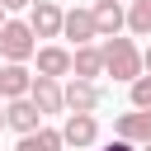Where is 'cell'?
<instances>
[{"label": "cell", "instance_id": "obj_9", "mask_svg": "<svg viewBox=\"0 0 151 151\" xmlns=\"http://www.w3.org/2000/svg\"><path fill=\"white\" fill-rule=\"evenodd\" d=\"M61 38H71L76 47H94V38H99L94 9H66V28H61Z\"/></svg>", "mask_w": 151, "mask_h": 151}, {"label": "cell", "instance_id": "obj_2", "mask_svg": "<svg viewBox=\"0 0 151 151\" xmlns=\"http://www.w3.org/2000/svg\"><path fill=\"white\" fill-rule=\"evenodd\" d=\"M0 57L14 61V66H24L28 57H38V33L28 28V19H9L0 28Z\"/></svg>", "mask_w": 151, "mask_h": 151}, {"label": "cell", "instance_id": "obj_12", "mask_svg": "<svg viewBox=\"0 0 151 151\" xmlns=\"http://www.w3.org/2000/svg\"><path fill=\"white\" fill-rule=\"evenodd\" d=\"M5 118H9V127H14L19 137H28V132L42 127V109H38L33 99H9V104H5Z\"/></svg>", "mask_w": 151, "mask_h": 151}, {"label": "cell", "instance_id": "obj_21", "mask_svg": "<svg viewBox=\"0 0 151 151\" xmlns=\"http://www.w3.org/2000/svg\"><path fill=\"white\" fill-rule=\"evenodd\" d=\"M5 24H9V14H5V5H0V28H5Z\"/></svg>", "mask_w": 151, "mask_h": 151}, {"label": "cell", "instance_id": "obj_7", "mask_svg": "<svg viewBox=\"0 0 151 151\" xmlns=\"http://www.w3.org/2000/svg\"><path fill=\"white\" fill-rule=\"evenodd\" d=\"M71 71H76V52H71V47H57V42L38 47V76L61 80V76H71Z\"/></svg>", "mask_w": 151, "mask_h": 151}, {"label": "cell", "instance_id": "obj_13", "mask_svg": "<svg viewBox=\"0 0 151 151\" xmlns=\"http://www.w3.org/2000/svg\"><path fill=\"white\" fill-rule=\"evenodd\" d=\"M14 151H66V137H61V127H38V132L19 137Z\"/></svg>", "mask_w": 151, "mask_h": 151}, {"label": "cell", "instance_id": "obj_18", "mask_svg": "<svg viewBox=\"0 0 151 151\" xmlns=\"http://www.w3.org/2000/svg\"><path fill=\"white\" fill-rule=\"evenodd\" d=\"M104 151H137V146H132V142H123V137H113V142H109Z\"/></svg>", "mask_w": 151, "mask_h": 151}, {"label": "cell", "instance_id": "obj_20", "mask_svg": "<svg viewBox=\"0 0 151 151\" xmlns=\"http://www.w3.org/2000/svg\"><path fill=\"white\" fill-rule=\"evenodd\" d=\"M5 127H9V118H5V104H0V132H5Z\"/></svg>", "mask_w": 151, "mask_h": 151}, {"label": "cell", "instance_id": "obj_14", "mask_svg": "<svg viewBox=\"0 0 151 151\" xmlns=\"http://www.w3.org/2000/svg\"><path fill=\"white\" fill-rule=\"evenodd\" d=\"M76 80H94L104 76V47H76Z\"/></svg>", "mask_w": 151, "mask_h": 151}, {"label": "cell", "instance_id": "obj_16", "mask_svg": "<svg viewBox=\"0 0 151 151\" xmlns=\"http://www.w3.org/2000/svg\"><path fill=\"white\" fill-rule=\"evenodd\" d=\"M127 94H132V109H151V76L132 80V85H127Z\"/></svg>", "mask_w": 151, "mask_h": 151}, {"label": "cell", "instance_id": "obj_4", "mask_svg": "<svg viewBox=\"0 0 151 151\" xmlns=\"http://www.w3.org/2000/svg\"><path fill=\"white\" fill-rule=\"evenodd\" d=\"M61 137H66V151H90V146L99 142V123H94V113H66Z\"/></svg>", "mask_w": 151, "mask_h": 151}, {"label": "cell", "instance_id": "obj_5", "mask_svg": "<svg viewBox=\"0 0 151 151\" xmlns=\"http://www.w3.org/2000/svg\"><path fill=\"white\" fill-rule=\"evenodd\" d=\"M113 137L132 142V146H151V109H132L113 118Z\"/></svg>", "mask_w": 151, "mask_h": 151}, {"label": "cell", "instance_id": "obj_1", "mask_svg": "<svg viewBox=\"0 0 151 151\" xmlns=\"http://www.w3.org/2000/svg\"><path fill=\"white\" fill-rule=\"evenodd\" d=\"M99 47H104V76H113V80H123V85H132V80L146 76L142 47H137L132 38H104Z\"/></svg>", "mask_w": 151, "mask_h": 151}, {"label": "cell", "instance_id": "obj_19", "mask_svg": "<svg viewBox=\"0 0 151 151\" xmlns=\"http://www.w3.org/2000/svg\"><path fill=\"white\" fill-rule=\"evenodd\" d=\"M142 61H146V76H151V47H146V52H142Z\"/></svg>", "mask_w": 151, "mask_h": 151}, {"label": "cell", "instance_id": "obj_17", "mask_svg": "<svg viewBox=\"0 0 151 151\" xmlns=\"http://www.w3.org/2000/svg\"><path fill=\"white\" fill-rule=\"evenodd\" d=\"M5 5V14H14V9H33V0H0Z\"/></svg>", "mask_w": 151, "mask_h": 151}, {"label": "cell", "instance_id": "obj_6", "mask_svg": "<svg viewBox=\"0 0 151 151\" xmlns=\"http://www.w3.org/2000/svg\"><path fill=\"white\" fill-rule=\"evenodd\" d=\"M104 104V90H99V80H66V113H94Z\"/></svg>", "mask_w": 151, "mask_h": 151}, {"label": "cell", "instance_id": "obj_8", "mask_svg": "<svg viewBox=\"0 0 151 151\" xmlns=\"http://www.w3.org/2000/svg\"><path fill=\"white\" fill-rule=\"evenodd\" d=\"M33 80H38V71H28V66H14V61H5V66H0V99H5V104H9V99H28Z\"/></svg>", "mask_w": 151, "mask_h": 151}, {"label": "cell", "instance_id": "obj_11", "mask_svg": "<svg viewBox=\"0 0 151 151\" xmlns=\"http://www.w3.org/2000/svg\"><path fill=\"white\" fill-rule=\"evenodd\" d=\"M94 24H99V38H123V28H127L123 0H94Z\"/></svg>", "mask_w": 151, "mask_h": 151}, {"label": "cell", "instance_id": "obj_22", "mask_svg": "<svg viewBox=\"0 0 151 151\" xmlns=\"http://www.w3.org/2000/svg\"><path fill=\"white\" fill-rule=\"evenodd\" d=\"M142 151H151V146H142Z\"/></svg>", "mask_w": 151, "mask_h": 151}, {"label": "cell", "instance_id": "obj_15", "mask_svg": "<svg viewBox=\"0 0 151 151\" xmlns=\"http://www.w3.org/2000/svg\"><path fill=\"white\" fill-rule=\"evenodd\" d=\"M127 28H132L137 38L151 33V0H132V5H127Z\"/></svg>", "mask_w": 151, "mask_h": 151}, {"label": "cell", "instance_id": "obj_10", "mask_svg": "<svg viewBox=\"0 0 151 151\" xmlns=\"http://www.w3.org/2000/svg\"><path fill=\"white\" fill-rule=\"evenodd\" d=\"M28 99L42 109V118H47V113H66V85H61V80L38 76V80H33V90H28Z\"/></svg>", "mask_w": 151, "mask_h": 151}, {"label": "cell", "instance_id": "obj_3", "mask_svg": "<svg viewBox=\"0 0 151 151\" xmlns=\"http://www.w3.org/2000/svg\"><path fill=\"white\" fill-rule=\"evenodd\" d=\"M28 28H33L38 38H61V28H66V9H61L57 0H33V9H28Z\"/></svg>", "mask_w": 151, "mask_h": 151}]
</instances>
